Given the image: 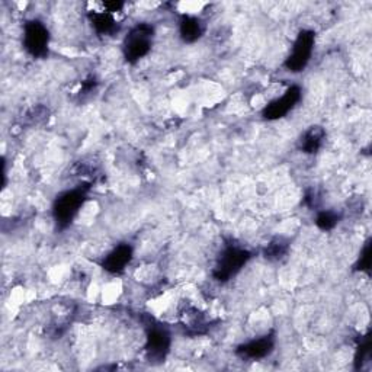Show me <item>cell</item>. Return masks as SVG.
Segmentation results:
<instances>
[{
  "label": "cell",
  "mask_w": 372,
  "mask_h": 372,
  "mask_svg": "<svg viewBox=\"0 0 372 372\" xmlns=\"http://www.w3.org/2000/svg\"><path fill=\"white\" fill-rule=\"evenodd\" d=\"M326 140V131L320 126H313L302 133L298 141V147L305 154H316L322 148Z\"/></svg>",
  "instance_id": "cell-12"
},
{
  "label": "cell",
  "mask_w": 372,
  "mask_h": 372,
  "mask_svg": "<svg viewBox=\"0 0 372 372\" xmlns=\"http://www.w3.org/2000/svg\"><path fill=\"white\" fill-rule=\"evenodd\" d=\"M133 253H134V251H133L131 244L121 243L104 258L101 266L112 275L122 273L124 270H126V268L130 265V262L133 259Z\"/></svg>",
  "instance_id": "cell-9"
},
{
  "label": "cell",
  "mask_w": 372,
  "mask_h": 372,
  "mask_svg": "<svg viewBox=\"0 0 372 372\" xmlns=\"http://www.w3.org/2000/svg\"><path fill=\"white\" fill-rule=\"evenodd\" d=\"M89 191H90V186L83 183L70 191L60 194L54 199L53 217L58 230H66L73 223L80 208L87 199Z\"/></svg>",
  "instance_id": "cell-1"
},
{
  "label": "cell",
  "mask_w": 372,
  "mask_h": 372,
  "mask_svg": "<svg viewBox=\"0 0 372 372\" xmlns=\"http://www.w3.org/2000/svg\"><path fill=\"white\" fill-rule=\"evenodd\" d=\"M204 33H205V25L199 18L191 16V15H183L180 18L179 35L183 43L194 44L202 38Z\"/></svg>",
  "instance_id": "cell-11"
},
{
  "label": "cell",
  "mask_w": 372,
  "mask_h": 372,
  "mask_svg": "<svg viewBox=\"0 0 372 372\" xmlns=\"http://www.w3.org/2000/svg\"><path fill=\"white\" fill-rule=\"evenodd\" d=\"M371 241H368L365 246H363V249L359 255V259L355 265L356 270H361V272H369L371 270Z\"/></svg>",
  "instance_id": "cell-17"
},
{
  "label": "cell",
  "mask_w": 372,
  "mask_h": 372,
  "mask_svg": "<svg viewBox=\"0 0 372 372\" xmlns=\"http://www.w3.org/2000/svg\"><path fill=\"white\" fill-rule=\"evenodd\" d=\"M371 354V337L365 336L363 340H361L358 349H356V355H355V366L356 369H361L363 366V363L368 361Z\"/></svg>",
  "instance_id": "cell-16"
},
{
  "label": "cell",
  "mask_w": 372,
  "mask_h": 372,
  "mask_svg": "<svg viewBox=\"0 0 372 372\" xmlns=\"http://www.w3.org/2000/svg\"><path fill=\"white\" fill-rule=\"evenodd\" d=\"M275 345H276L275 333H268L262 337L253 339L251 342L237 346L236 355L247 361H262L273 352Z\"/></svg>",
  "instance_id": "cell-8"
},
{
  "label": "cell",
  "mask_w": 372,
  "mask_h": 372,
  "mask_svg": "<svg viewBox=\"0 0 372 372\" xmlns=\"http://www.w3.org/2000/svg\"><path fill=\"white\" fill-rule=\"evenodd\" d=\"M340 220V215L333 212V211H322L317 214V219H316V224L320 230L323 231H330L333 230Z\"/></svg>",
  "instance_id": "cell-15"
},
{
  "label": "cell",
  "mask_w": 372,
  "mask_h": 372,
  "mask_svg": "<svg viewBox=\"0 0 372 372\" xmlns=\"http://www.w3.org/2000/svg\"><path fill=\"white\" fill-rule=\"evenodd\" d=\"M316 44V34L310 29H302L297 35L284 67L291 73H301L312 60Z\"/></svg>",
  "instance_id": "cell-4"
},
{
  "label": "cell",
  "mask_w": 372,
  "mask_h": 372,
  "mask_svg": "<svg viewBox=\"0 0 372 372\" xmlns=\"http://www.w3.org/2000/svg\"><path fill=\"white\" fill-rule=\"evenodd\" d=\"M180 324L185 329V333L191 336L204 334L209 327V322L195 307H186L180 313Z\"/></svg>",
  "instance_id": "cell-10"
},
{
  "label": "cell",
  "mask_w": 372,
  "mask_h": 372,
  "mask_svg": "<svg viewBox=\"0 0 372 372\" xmlns=\"http://www.w3.org/2000/svg\"><path fill=\"white\" fill-rule=\"evenodd\" d=\"M301 97H302V90L298 84L290 86L281 98H276L275 101L269 102L263 108L262 116L268 121H276L287 116L301 101Z\"/></svg>",
  "instance_id": "cell-7"
},
{
  "label": "cell",
  "mask_w": 372,
  "mask_h": 372,
  "mask_svg": "<svg viewBox=\"0 0 372 372\" xmlns=\"http://www.w3.org/2000/svg\"><path fill=\"white\" fill-rule=\"evenodd\" d=\"M251 259L252 253L247 249H243L237 244H227L219 261H217V265L212 270V278L221 284L229 283Z\"/></svg>",
  "instance_id": "cell-3"
},
{
  "label": "cell",
  "mask_w": 372,
  "mask_h": 372,
  "mask_svg": "<svg viewBox=\"0 0 372 372\" xmlns=\"http://www.w3.org/2000/svg\"><path fill=\"white\" fill-rule=\"evenodd\" d=\"M104 6H105L106 12L115 13V12H119L124 8V4L122 2H105Z\"/></svg>",
  "instance_id": "cell-19"
},
{
  "label": "cell",
  "mask_w": 372,
  "mask_h": 372,
  "mask_svg": "<svg viewBox=\"0 0 372 372\" xmlns=\"http://www.w3.org/2000/svg\"><path fill=\"white\" fill-rule=\"evenodd\" d=\"M95 86H97L95 77H89L87 80L83 82V89L80 90V93L82 95H87V93H90L93 89H95Z\"/></svg>",
  "instance_id": "cell-18"
},
{
  "label": "cell",
  "mask_w": 372,
  "mask_h": 372,
  "mask_svg": "<svg viewBox=\"0 0 372 372\" xmlns=\"http://www.w3.org/2000/svg\"><path fill=\"white\" fill-rule=\"evenodd\" d=\"M89 21L92 28L97 31L99 35H112L118 31V22L114 18V13L97 11L89 13Z\"/></svg>",
  "instance_id": "cell-13"
},
{
  "label": "cell",
  "mask_w": 372,
  "mask_h": 372,
  "mask_svg": "<svg viewBox=\"0 0 372 372\" xmlns=\"http://www.w3.org/2000/svg\"><path fill=\"white\" fill-rule=\"evenodd\" d=\"M23 48L34 58H45L50 50V31L38 19L26 21L23 25Z\"/></svg>",
  "instance_id": "cell-5"
},
{
  "label": "cell",
  "mask_w": 372,
  "mask_h": 372,
  "mask_svg": "<svg viewBox=\"0 0 372 372\" xmlns=\"http://www.w3.org/2000/svg\"><path fill=\"white\" fill-rule=\"evenodd\" d=\"M154 38V26L141 22L133 26L122 43V54L127 63L136 65L137 61L144 58L153 47Z\"/></svg>",
  "instance_id": "cell-2"
},
{
  "label": "cell",
  "mask_w": 372,
  "mask_h": 372,
  "mask_svg": "<svg viewBox=\"0 0 372 372\" xmlns=\"http://www.w3.org/2000/svg\"><path fill=\"white\" fill-rule=\"evenodd\" d=\"M172 336L169 330L159 323L148 324L146 337V355L148 362L160 363L166 359L170 352Z\"/></svg>",
  "instance_id": "cell-6"
},
{
  "label": "cell",
  "mask_w": 372,
  "mask_h": 372,
  "mask_svg": "<svg viewBox=\"0 0 372 372\" xmlns=\"http://www.w3.org/2000/svg\"><path fill=\"white\" fill-rule=\"evenodd\" d=\"M290 252V241L284 237H275L269 244L265 247L263 256L269 262L283 261Z\"/></svg>",
  "instance_id": "cell-14"
}]
</instances>
